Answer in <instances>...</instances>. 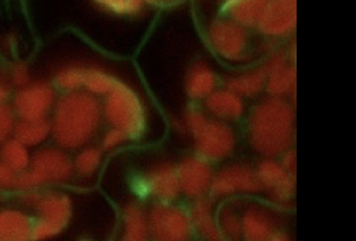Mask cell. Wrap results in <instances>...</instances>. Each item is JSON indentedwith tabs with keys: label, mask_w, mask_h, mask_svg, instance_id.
I'll use <instances>...</instances> for the list:
<instances>
[{
	"label": "cell",
	"mask_w": 356,
	"mask_h": 241,
	"mask_svg": "<svg viewBox=\"0 0 356 241\" xmlns=\"http://www.w3.org/2000/svg\"><path fill=\"white\" fill-rule=\"evenodd\" d=\"M51 138L65 151H76L92 141L102 125V104L87 91L65 92L54 106Z\"/></svg>",
	"instance_id": "1"
},
{
	"label": "cell",
	"mask_w": 356,
	"mask_h": 241,
	"mask_svg": "<svg viewBox=\"0 0 356 241\" xmlns=\"http://www.w3.org/2000/svg\"><path fill=\"white\" fill-rule=\"evenodd\" d=\"M250 141L260 155L275 157L285 153L295 137V112L282 98L272 97L257 104L248 123Z\"/></svg>",
	"instance_id": "2"
},
{
	"label": "cell",
	"mask_w": 356,
	"mask_h": 241,
	"mask_svg": "<svg viewBox=\"0 0 356 241\" xmlns=\"http://www.w3.org/2000/svg\"><path fill=\"white\" fill-rule=\"evenodd\" d=\"M73 160L65 150L43 148L31 156L28 169L18 173L17 193L26 189H43L49 185H65L73 180Z\"/></svg>",
	"instance_id": "3"
},
{
	"label": "cell",
	"mask_w": 356,
	"mask_h": 241,
	"mask_svg": "<svg viewBox=\"0 0 356 241\" xmlns=\"http://www.w3.org/2000/svg\"><path fill=\"white\" fill-rule=\"evenodd\" d=\"M102 112L112 127L122 130L129 139L140 137L145 129V112L142 100L129 86L118 81L106 95Z\"/></svg>",
	"instance_id": "4"
},
{
	"label": "cell",
	"mask_w": 356,
	"mask_h": 241,
	"mask_svg": "<svg viewBox=\"0 0 356 241\" xmlns=\"http://www.w3.org/2000/svg\"><path fill=\"white\" fill-rule=\"evenodd\" d=\"M56 87L49 81H31L18 88L13 100L17 119H43L49 118L56 104Z\"/></svg>",
	"instance_id": "5"
},
{
	"label": "cell",
	"mask_w": 356,
	"mask_h": 241,
	"mask_svg": "<svg viewBox=\"0 0 356 241\" xmlns=\"http://www.w3.org/2000/svg\"><path fill=\"white\" fill-rule=\"evenodd\" d=\"M150 237L157 241H184L193 232L191 217L182 208L166 202L151 208L149 217Z\"/></svg>",
	"instance_id": "6"
},
{
	"label": "cell",
	"mask_w": 356,
	"mask_h": 241,
	"mask_svg": "<svg viewBox=\"0 0 356 241\" xmlns=\"http://www.w3.org/2000/svg\"><path fill=\"white\" fill-rule=\"evenodd\" d=\"M208 38L215 52L223 59L232 62L246 60L248 33L238 22L231 18L215 20L209 26Z\"/></svg>",
	"instance_id": "7"
},
{
	"label": "cell",
	"mask_w": 356,
	"mask_h": 241,
	"mask_svg": "<svg viewBox=\"0 0 356 241\" xmlns=\"http://www.w3.org/2000/svg\"><path fill=\"white\" fill-rule=\"evenodd\" d=\"M193 137L197 153L207 161L225 160L234 151V131L222 121L208 120Z\"/></svg>",
	"instance_id": "8"
},
{
	"label": "cell",
	"mask_w": 356,
	"mask_h": 241,
	"mask_svg": "<svg viewBox=\"0 0 356 241\" xmlns=\"http://www.w3.org/2000/svg\"><path fill=\"white\" fill-rule=\"evenodd\" d=\"M260 188L266 190L271 200L277 205H286L295 196L296 176L284 169L283 165L275 161L260 163L257 169Z\"/></svg>",
	"instance_id": "9"
},
{
	"label": "cell",
	"mask_w": 356,
	"mask_h": 241,
	"mask_svg": "<svg viewBox=\"0 0 356 241\" xmlns=\"http://www.w3.org/2000/svg\"><path fill=\"white\" fill-rule=\"evenodd\" d=\"M259 180L254 170L243 164H234L213 177L211 192L215 197L232 194H254L260 192Z\"/></svg>",
	"instance_id": "10"
},
{
	"label": "cell",
	"mask_w": 356,
	"mask_h": 241,
	"mask_svg": "<svg viewBox=\"0 0 356 241\" xmlns=\"http://www.w3.org/2000/svg\"><path fill=\"white\" fill-rule=\"evenodd\" d=\"M136 189L142 195L151 194L163 202L172 201L181 194L177 168L170 163L156 165L143 180L137 182Z\"/></svg>",
	"instance_id": "11"
},
{
	"label": "cell",
	"mask_w": 356,
	"mask_h": 241,
	"mask_svg": "<svg viewBox=\"0 0 356 241\" xmlns=\"http://www.w3.org/2000/svg\"><path fill=\"white\" fill-rule=\"evenodd\" d=\"M297 24L296 0H270L260 17L257 28L270 37L285 36L293 31Z\"/></svg>",
	"instance_id": "12"
},
{
	"label": "cell",
	"mask_w": 356,
	"mask_h": 241,
	"mask_svg": "<svg viewBox=\"0 0 356 241\" xmlns=\"http://www.w3.org/2000/svg\"><path fill=\"white\" fill-rule=\"evenodd\" d=\"M181 192L186 196L199 199L211 190L213 170L202 157H189L181 162L177 168Z\"/></svg>",
	"instance_id": "13"
},
{
	"label": "cell",
	"mask_w": 356,
	"mask_h": 241,
	"mask_svg": "<svg viewBox=\"0 0 356 241\" xmlns=\"http://www.w3.org/2000/svg\"><path fill=\"white\" fill-rule=\"evenodd\" d=\"M37 220L63 232L73 217V202L61 192H43L41 200L33 209Z\"/></svg>",
	"instance_id": "14"
},
{
	"label": "cell",
	"mask_w": 356,
	"mask_h": 241,
	"mask_svg": "<svg viewBox=\"0 0 356 241\" xmlns=\"http://www.w3.org/2000/svg\"><path fill=\"white\" fill-rule=\"evenodd\" d=\"M278 226L271 212L260 205H251L241 217V234L246 240H271Z\"/></svg>",
	"instance_id": "15"
},
{
	"label": "cell",
	"mask_w": 356,
	"mask_h": 241,
	"mask_svg": "<svg viewBox=\"0 0 356 241\" xmlns=\"http://www.w3.org/2000/svg\"><path fill=\"white\" fill-rule=\"evenodd\" d=\"M33 219L24 209L0 210V241L30 240Z\"/></svg>",
	"instance_id": "16"
},
{
	"label": "cell",
	"mask_w": 356,
	"mask_h": 241,
	"mask_svg": "<svg viewBox=\"0 0 356 241\" xmlns=\"http://www.w3.org/2000/svg\"><path fill=\"white\" fill-rule=\"evenodd\" d=\"M206 107L214 117L222 120H236L243 117L245 104L243 98L229 89L214 91L206 98Z\"/></svg>",
	"instance_id": "17"
},
{
	"label": "cell",
	"mask_w": 356,
	"mask_h": 241,
	"mask_svg": "<svg viewBox=\"0 0 356 241\" xmlns=\"http://www.w3.org/2000/svg\"><path fill=\"white\" fill-rule=\"evenodd\" d=\"M191 221L193 229L206 240H223L222 232L218 222L215 221L211 202L199 197L191 207Z\"/></svg>",
	"instance_id": "18"
},
{
	"label": "cell",
	"mask_w": 356,
	"mask_h": 241,
	"mask_svg": "<svg viewBox=\"0 0 356 241\" xmlns=\"http://www.w3.org/2000/svg\"><path fill=\"white\" fill-rule=\"evenodd\" d=\"M13 137L21 141L29 149L37 148L51 137L50 118L43 119H17Z\"/></svg>",
	"instance_id": "19"
},
{
	"label": "cell",
	"mask_w": 356,
	"mask_h": 241,
	"mask_svg": "<svg viewBox=\"0 0 356 241\" xmlns=\"http://www.w3.org/2000/svg\"><path fill=\"white\" fill-rule=\"evenodd\" d=\"M216 77L209 65L197 62L191 67L186 77V88L191 99H206L216 88Z\"/></svg>",
	"instance_id": "20"
},
{
	"label": "cell",
	"mask_w": 356,
	"mask_h": 241,
	"mask_svg": "<svg viewBox=\"0 0 356 241\" xmlns=\"http://www.w3.org/2000/svg\"><path fill=\"white\" fill-rule=\"evenodd\" d=\"M270 0H225V10L231 20L247 26H257Z\"/></svg>",
	"instance_id": "21"
},
{
	"label": "cell",
	"mask_w": 356,
	"mask_h": 241,
	"mask_svg": "<svg viewBox=\"0 0 356 241\" xmlns=\"http://www.w3.org/2000/svg\"><path fill=\"white\" fill-rule=\"evenodd\" d=\"M267 75L263 68L253 69L225 79V86L241 98H253L266 86Z\"/></svg>",
	"instance_id": "22"
},
{
	"label": "cell",
	"mask_w": 356,
	"mask_h": 241,
	"mask_svg": "<svg viewBox=\"0 0 356 241\" xmlns=\"http://www.w3.org/2000/svg\"><path fill=\"white\" fill-rule=\"evenodd\" d=\"M122 225L125 240L144 241L150 237L147 217L136 202H129L124 205Z\"/></svg>",
	"instance_id": "23"
},
{
	"label": "cell",
	"mask_w": 356,
	"mask_h": 241,
	"mask_svg": "<svg viewBox=\"0 0 356 241\" xmlns=\"http://www.w3.org/2000/svg\"><path fill=\"white\" fill-rule=\"evenodd\" d=\"M31 156L28 146L17 141L16 138H8L0 145V162L15 173H21L28 169Z\"/></svg>",
	"instance_id": "24"
},
{
	"label": "cell",
	"mask_w": 356,
	"mask_h": 241,
	"mask_svg": "<svg viewBox=\"0 0 356 241\" xmlns=\"http://www.w3.org/2000/svg\"><path fill=\"white\" fill-rule=\"evenodd\" d=\"M296 84H297V70L295 65H285L278 72H273L267 77V92L272 97L282 98L292 95L296 92Z\"/></svg>",
	"instance_id": "25"
},
{
	"label": "cell",
	"mask_w": 356,
	"mask_h": 241,
	"mask_svg": "<svg viewBox=\"0 0 356 241\" xmlns=\"http://www.w3.org/2000/svg\"><path fill=\"white\" fill-rule=\"evenodd\" d=\"M102 162V150L85 146L79 150L76 156L74 157V173L81 178H90L97 173Z\"/></svg>",
	"instance_id": "26"
},
{
	"label": "cell",
	"mask_w": 356,
	"mask_h": 241,
	"mask_svg": "<svg viewBox=\"0 0 356 241\" xmlns=\"http://www.w3.org/2000/svg\"><path fill=\"white\" fill-rule=\"evenodd\" d=\"M87 67L69 65L57 70L54 77V85L62 92H74L83 88Z\"/></svg>",
	"instance_id": "27"
},
{
	"label": "cell",
	"mask_w": 356,
	"mask_h": 241,
	"mask_svg": "<svg viewBox=\"0 0 356 241\" xmlns=\"http://www.w3.org/2000/svg\"><path fill=\"white\" fill-rule=\"evenodd\" d=\"M117 79L111 74L95 67H87L83 88L95 97H106L118 84Z\"/></svg>",
	"instance_id": "28"
},
{
	"label": "cell",
	"mask_w": 356,
	"mask_h": 241,
	"mask_svg": "<svg viewBox=\"0 0 356 241\" xmlns=\"http://www.w3.org/2000/svg\"><path fill=\"white\" fill-rule=\"evenodd\" d=\"M219 225L223 237L229 238L232 240H238L243 237L241 234V217L236 209L232 205H227L221 210L219 217Z\"/></svg>",
	"instance_id": "29"
},
{
	"label": "cell",
	"mask_w": 356,
	"mask_h": 241,
	"mask_svg": "<svg viewBox=\"0 0 356 241\" xmlns=\"http://www.w3.org/2000/svg\"><path fill=\"white\" fill-rule=\"evenodd\" d=\"M17 117L13 106L0 104V145L13 137V129L16 125Z\"/></svg>",
	"instance_id": "30"
},
{
	"label": "cell",
	"mask_w": 356,
	"mask_h": 241,
	"mask_svg": "<svg viewBox=\"0 0 356 241\" xmlns=\"http://www.w3.org/2000/svg\"><path fill=\"white\" fill-rule=\"evenodd\" d=\"M8 80L17 89L22 88L31 82V72L24 62H16L8 69Z\"/></svg>",
	"instance_id": "31"
},
{
	"label": "cell",
	"mask_w": 356,
	"mask_h": 241,
	"mask_svg": "<svg viewBox=\"0 0 356 241\" xmlns=\"http://www.w3.org/2000/svg\"><path fill=\"white\" fill-rule=\"evenodd\" d=\"M208 118H207L204 113L201 112L197 109H189L184 113L182 121L184 127H186V132L191 133V136H194L196 133L199 132L200 130L202 129L203 126L208 123Z\"/></svg>",
	"instance_id": "32"
},
{
	"label": "cell",
	"mask_w": 356,
	"mask_h": 241,
	"mask_svg": "<svg viewBox=\"0 0 356 241\" xmlns=\"http://www.w3.org/2000/svg\"><path fill=\"white\" fill-rule=\"evenodd\" d=\"M126 141H129V137L122 132V130L112 127L102 138V151H112V150L122 146Z\"/></svg>",
	"instance_id": "33"
},
{
	"label": "cell",
	"mask_w": 356,
	"mask_h": 241,
	"mask_svg": "<svg viewBox=\"0 0 356 241\" xmlns=\"http://www.w3.org/2000/svg\"><path fill=\"white\" fill-rule=\"evenodd\" d=\"M18 173L10 169L8 166L0 162V193L17 192Z\"/></svg>",
	"instance_id": "34"
},
{
	"label": "cell",
	"mask_w": 356,
	"mask_h": 241,
	"mask_svg": "<svg viewBox=\"0 0 356 241\" xmlns=\"http://www.w3.org/2000/svg\"><path fill=\"white\" fill-rule=\"evenodd\" d=\"M288 65V55H286V52L278 50V52H275L272 55H270V57L265 61V63H264L261 68L264 69V72H266V75L268 77V75L278 72V70Z\"/></svg>",
	"instance_id": "35"
},
{
	"label": "cell",
	"mask_w": 356,
	"mask_h": 241,
	"mask_svg": "<svg viewBox=\"0 0 356 241\" xmlns=\"http://www.w3.org/2000/svg\"><path fill=\"white\" fill-rule=\"evenodd\" d=\"M157 0H126L124 15H136L142 13L147 5L154 4Z\"/></svg>",
	"instance_id": "36"
},
{
	"label": "cell",
	"mask_w": 356,
	"mask_h": 241,
	"mask_svg": "<svg viewBox=\"0 0 356 241\" xmlns=\"http://www.w3.org/2000/svg\"><path fill=\"white\" fill-rule=\"evenodd\" d=\"M285 155L283 157V165L284 169L286 170L289 173H291L293 176H296V171H297V153L295 150H286Z\"/></svg>",
	"instance_id": "37"
},
{
	"label": "cell",
	"mask_w": 356,
	"mask_h": 241,
	"mask_svg": "<svg viewBox=\"0 0 356 241\" xmlns=\"http://www.w3.org/2000/svg\"><path fill=\"white\" fill-rule=\"evenodd\" d=\"M97 1L104 8H108L113 13H120V15H124L125 13L126 0H97Z\"/></svg>",
	"instance_id": "38"
},
{
	"label": "cell",
	"mask_w": 356,
	"mask_h": 241,
	"mask_svg": "<svg viewBox=\"0 0 356 241\" xmlns=\"http://www.w3.org/2000/svg\"><path fill=\"white\" fill-rule=\"evenodd\" d=\"M11 98V84L8 79L0 77V104H6Z\"/></svg>",
	"instance_id": "39"
},
{
	"label": "cell",
	"mask_w": 356,
	"mask_h": 241,
	"mask_svg": "<svg viewBox=\"0 0 356 241\" xmlns=\"http://www.w3.org/2000/svg\"><path fill=\"white\" fill-rule=\"evenodd\" d=\"M16 38L13 35H6L0 38V49L5 52H11L16 47Z\"/></svg>",
	"instance_id": "40"
},
{
	"label": "cell",
	"mask_w": 356,
	"mask_h": 241,
	"mask_svg": "<svg viewBox=\"0 0 356 241\" xmlns=\"http://www.w3.org/2000/svg\"><path fill=\"white\" fill-rule=\"evenodd\" d=\"M157 1H161V3H165V4H169V3H174L176 0H157Z\"/></svg>",
	"instance_id": "41"
}]
</instances>
